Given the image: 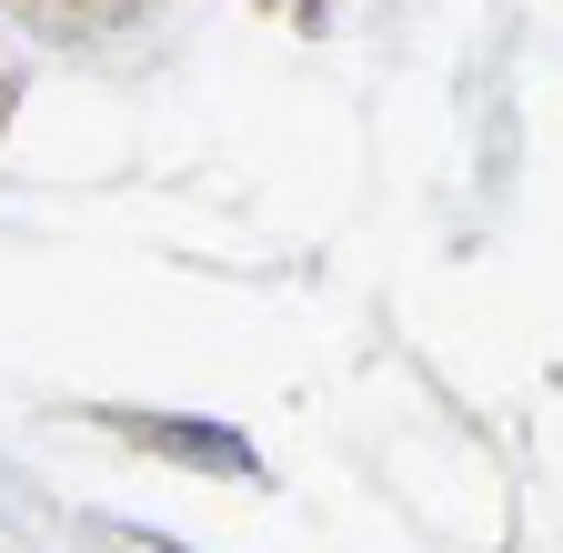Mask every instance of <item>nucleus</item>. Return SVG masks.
Returning a JSON list of instances; mask_svg holds the SVG:
<instances>
[{
  "label": "nucleus",
  "mask_w": 563,
  "mask_h": 553,
  "mask_svg": "<svg viewBox=\"0 0 563 553\" xmlns=\"http://www.w3.org/2000/svg\"><path fill=\"white\" fill-rule=\"evenodd\" d=\"M41 11H60V21H101V11H121V0H41Z\"/></svg>",
  "instance_id": "nucleus-1"
}]
</instances>
